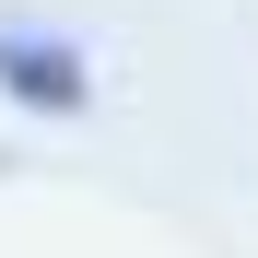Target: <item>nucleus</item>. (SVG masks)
<instances>
[{
    "instance_id": "nucleus-1",
    "label": "nucleus",
    "mask_w": 258,
    "mask_h": 258,
    "mask_svg": "<svg viewBox=\"0 0 258 258\" xmlns=\"http://www.w3.org/2000/svg\"><path fill=\"white\" fill-rule=\"evenodd\" d=\"M0 106H24V117H82V106H94L82 35L35 24V12H0Z\"/></svg>"
}]
</instances>
